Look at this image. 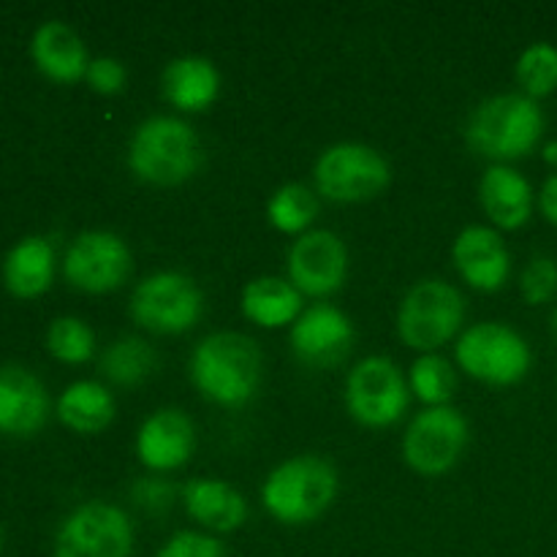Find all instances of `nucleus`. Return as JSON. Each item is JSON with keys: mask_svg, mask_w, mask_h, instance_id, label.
<instances>
[{"mask_svg": "<svg viewBox=\"0 0 557 557\" xmlns=\"http://www.w3.org/2000/svg\"><path fill=\"white\" fill-rule=\"evenodd\" d=\"M411 403L406 373L389 357H368L346 379V408L364 428H389L400 422Z\"/></svg>", "mask_w": 557, "mask_h": 557, "instance_id": "9", "label": "nucleus"}, {"mask_svg": "<svg viewBox=\"0 0 557 557\" xmlns=\"http://www.w3.org/2000/svg\"><path fill=\"white\" fill-rule=\"evenodd\" d=\"M517 82L522 92L533 101L553 96L557 90V47L547 41H536L517 60Z\"/></svg>", "mask_w": 557, "mask_h": 557, "instance_id": "28", "label": "nucleus"}, {"mask_svg": "<svg viewBox=\"0 0 557 557\" xmlns=\"http://www.w3.org/2000/svg\"><path fill=\"white\" fill-rule=\"evenodd\" d=\"M0 542H3V536H0Z\"/></svg>", "mask_w": 557, "mask_h": 557, "instance_id": "37", "label": "nucleus"}, {"mask_svg": "<svg viewBox=\"0 0 557 557\" xmlns=\"http://www.w3.org/2000/svg\"><path fill=\"white\" fill-rule=\"evenodd\" d=\"M125 79H128V71H125L123 60L117 58H96L87 65L85 82L98 96H117V92H123Z\"/></svg>", "mask_w": 557, "mask_h": 557, "instance_id": "32", "label": "nucleus"}, {"mask_svg": "<svg viewBox=\"0 0 557 557\" xmlns=\"http://www.w3.org/2000/svg\"><path fill=\"white\" fill-rule=\"evenodd\" d=\"M408 386L428 408L449 406L457 389V373L449 359L438 357V354H422L411 364Z\"/></svg>", "mask_w": 557, "mask_h": 557, "instance_id": "27", "label": "nucleus"}, {"mask_svg": "<svg viewBox=\"0 0 557 557\" xmlns=\"http://www.w3.org/2000/svg\"><path fill=\"white\" fill-rule=\"evenodd\" d=\"M455 357L460 370L490 386H515L528 375L533 364L525 337L500 321L473 324L457 337Z\"/></svg>", "mask_w": 557, "mask_h": 557, "instance_id": "6", "label": "nucleus"}, {"mask_svg": "<svg viewBox=\"0 0 557 557\" xmlns=\"http://www.w3.org/2000/svg\"><path fill=\"white\" fill-rule=\"evenodd\" d=\"M553 335H555V341H557V310L553 313Z\"/></svg>", "mask_w": 557, "mask_h": 557, "instance_id": "36", "label": "nucleus"}, {"mask_svg": "<svg viewBox=\"0 0 557 557\" xmlns=\"http://www.w3.org/2000/svg\"><path fill=\"white\" fill-rule=\"evenodd\" d=\"M243 313L250 324L277 330V326H292L302 313V294L297 292L292 281L277 275H261L243 288Z\"/></svg>", "mask_w": 557, "mask_h": 557, "instance_id": "22", "label": "nucleus"}, {"mask_svg": "<svg viewBox=\"0 0 557 557\" xmlns=\"http://www.w3.org/2000/svg\"><path fill=\"white\" fill-rule=\"evenodd\" d=\"M451 261L462 281L476 292H500L511 275V253L498 228L468 226L451 245Z\"/></svg>", "mask_w": 557, "mask_h": 557, "instance_id": "15", "label": "nucleus"}, {"mask_svg": "<svg viewBox=\"0 0 557 557\" xmlns=\"http://www.w3.org/2000/svg\"><path fill=\"white\" fill-rule=\"evenodd\" d=\"M172 498H174V487H169V484L158 476L141 479V482H136L134 487V500L147 511L166 509V506L172 504Z\"/></svg>", "mask_w": 557, "mask_h": 557, "instance_id": "33", "label": "nucleus"}, {"mask_svg": "<svg viewBox=\"0 0 557 557\" xmlns=\"http://www.w3.org/2000/svg\"><path fill=\"white\" fill-rule=\"evenodd\" d=\"M183 506L190 520L212 533H232L248 520L245 495L221 479H190L183 487Z\"/></svg>", "mask_w": 557, "mask_h": 557, "instance_id": "20", "label": "nucleus"}, {"mask_svg": "<svg viewBox=\"0 0 557 557\" xmlns=\"http://www.w3.org/2000/svg\"><path fill=\"white\" fill-rule=\"evenodd\" d=\"M163 98L183 112H205L221 96V74L215 63L199 54H185L163 69Z\"/></svg>", "mask_w": 557, "mask_h": 557, "instance_id": "21", "label": "nucleus"}, {"mask_svg": "<svg viewBox=\"0 0 557 557\" xmlns=\"http://www.w3.org/2000/svg\"><path fill=\"white\" fill-rule=\"evenodd\" d=\"M134 270V256L125 239L114 232H85L69 245L63 275L74 288L87 294L117 292Z\"/></svg>", "mask_w": 557, "mask_h": 557, "instance_id": "12", "label": "nucleus"}, {"mask_svg": "<svg viewBox=\"0 0 557 557\" xmlns=\"http://www.w3.org/2000/svg\"><path fill=\"white\" fill-rule=\"evenodd\" d=\"M114 413L117 403L112 392L98 381H76L58 400L60 422L79 435L103 433L114 422Z\"/></svg>", "mask_w": 557, "mask_h": 557, "instance_id": "24", "label": "nucleus"}, {"mask_svg": "<svg viewBox=\"0 0 557 557\" xmlns=\"http://www.w3.org/2000/svg\"><path fill=\"white\" fill-rule=\"evenodd\" d=\"M205 161L199 134L185 120L158 114L145 120L128 141V166L141 183L172 188L196 177Z\"/></svg>", "mask_w": 557, "mask_h": 557, "instance_id": "3", "label": "nucleus"}, {"mask_svg": "<svg viewBox=\"0 0 557 557\" xmlns=\"http://www.w3.org/2000/svg\"><path fill=\"white\" fill-rule=\"evenodd\" d=\"M54 281V248L44 237H25L3 261V283L14 297H41Z\"/></svg>", "mask_w": 557, "mask_h": 557, "instance_id": "23", "label": "nucleus"}, {"mask_svg": "<svg viewBox=\"0 0 557 557\" xmlns=\"http://www.w3.org/2000/svg\"><path fill=\"white\" fill-rule=\"evenodd\" d=\"M188 370L205 400L223 408H239L259 392L264 357L259 343L243 332H212L196 343Z\"/></svg>", "mask_w": 557, "mask_h": 557, "instance_id": "1", "label": "nucleus"}, {"mask_svg": "<svg viewBox=\"0 0 557 557\" xmlns=\"http://www.w3.org/2000/svg\"><path fill=\"white\" fill-rule=\"evenodd\" d=\"M520 292L528 305H547L557 294V261L549 256H533L520 275Z\"/></svg>", "mask_w": 557, "mask_h": 557, "instance_id": "30", "label": "nucleus"}, {"mask_svg": "<svg viewBox=\"0 0 557 557\" xmlns=\"http://www.w3.org/2000/svg\"><path fill=\"white\" fill-rule=\"evenodd\" d=\"M134 522L120 506L87 500L76 506L54 536V557H131Z\"/></svg>", "mask_w": 557, "mask_h": 557, "instance_id": "10", "label": "nucleus"}, {"mask_svg": "<svg viewBox=\"0 0 557 557\" xmlns=\"http://www.w3.org/2000/svg\"><path fill=\"white\" fill-rule=\"evenodd\" d=\"M196 449V428L180 408H161L141 422L136 433V455L156 473L177 471Z\"/></svg>", "mask_w": 557, "mask_h": 557, "instance_id": "16", "label": "nucleus"}, {"mask_svg": "<svg viewBox=\"0 0 557 557\" xmlns=\"http://www.w3.org/2000/svg\"><path fill=\"white\" fill-rule=\"evenodd\" d=\"M539 207H542V215L547 218L553 226H557V174L544 180L542 194H539Z\"/></svg>", "mask_w": 557, "mask_h": 557, "instance_id": "34", "label": "nucleus"}, {"mask_svg": "<svg viewBox=\"0 0 557 557\" xmlns=\"http://www.w3.org/2000/svg\"><path fill=\"white\" fill-rule=\"evenodd\" d=\"M156 557H228V553L212 533L180 531L158 549Z\"/></svg>", "mask_w": 557, "mask_h": 557, "instance_id": "31", "label": "nucleus"}, {"mask_svg": "<svg viewBox=\"0 0 557 557\" xmlns=\"http://www.w3.org/2000/svg\"><path fill=\"white\" fill-rule=\"evenodd\" d=\"M319 215V194L302 183H286L267 201V218L281 234L302 237Z\"/></svg>", "mask_w": 557, "mask_h": 557, "instance_id": "26", "label": "nucleus"}, {"mask_svg": "<svg viewBox=\"0 0 557 557\" xmlns=\"http://www.w3.org/2000/svg\"><path fill=\"white\" fill-rule=\"evenodd\" d=\"M315 194L335 205H359L384 194L392 183L389 161L362 141L326 147L313 166Z\"/></svg>", "mask_w": 557, "mask_h": 557, "instance_id": "7", "label": "nucleus"}, {"mask_svg": "<svg viewBox=\"0 0 557 557\" xmlns=\"http://www.w3.org/2000/svg\"><path fill=\"white\" fill-rule=\"evenodd\" d=\"M357 343L354 321L335 305H310L292 324V348L310 368H335Z\"/></svg>", "mask_w": 557, "mask_h": 557, "instance_id": "14", "label": "nucleus"}, {"mask_svg": "<svg viewBox=\"0 0 557 557\" xmlns=\"http://www.w3.org/2000/svg\"><path fill=\"white\" fill-rule=\"evenodd\" d=\"M131 319L156 335H183L199 324L205 313V294L194 277L163 270L147 275L131 294Z\"/></svg>", "mask_w": 557, "mask_h": 557, "instance_id": "8", "label": "nucleus"}, {"mask_svg": "<svg viewBox=\"0 0 557 557\" xmlns=\"http://www.w3.org/2000/svg\"><path fill=\"white\" fill-rule=\"evenodd\" d=\"M479 201L490 221L504 232H517L525 226L533 215L531 183L509 163H493L479 180Z\"/></svg>", "mask_w": 557, "mask_h": 557, "instance_id": "18", "label": "nucleus"}, {"mask_svg": "<svg viewBox=\"0 0 557 557\" xmlns=\"http://www.w3.org/2000/svg\"><path fill=\"white\" fill-rule=\"evenodd\" d=\"M286 267L302 297H330L348 277V248L330 228H310L294 239Z\"/></svg>", "mask_w": 557, "mask_h": 557, "instance_id": "13", "label": "nucleus"}, {"mask_svg": "<svg viewBox=\"0 0 557 557\" xmlns=\"http://www.w3.org/2000/svg\"><path fill=\"white\" fill-rule=\"evenodd\" d=\"M542 107L525 92H500L471 112L466 141L476 156L495 163H509L531 156L544 136Z\"/></svg>", "mask_w": 557, "mask_h": 557, "instance_id": "2", "label": "nucleus"}, {"mask_svg": "<svg viewBox=\"0 0 557 557\" xmlns=\"http://www.w3.org/2000/svg\"><path fill=\"white\" fill-rule=\"evenodd\" d=\"M544 161L557 166V141H549V145L544 147Z\"/></svg>", "mask_w": 557, "mask_h": 557, "instance_id": "35", "label": "nucleus"}, {"mask_svg": "<svg viewBox=\"0 0 557 557\" xmlns=\"http://www.w3.org/2000/svg\"><path fill=\"white\" fill-rule=\"evenodd\" d=\"M30 54L38 71L60 85H74V82L85 79L87 65H90V54H87L82 36L60 20L44 22L33 33Z\"/></svg>", "mask_w": 557, "mask_h": 557, "instance_id": "19", "label": "nucleus"}, {"mask_svg": "<svg viewBox=\"0 0 557 557\" xmlns=\"http://www.w3.org/2000/svg\"><path fill=\"white\" fill-rule=\"evenodd\" d=\"M47 348L58 362L85 364L96 354V335L82 319L63 315V319H54L49 324Z\"/></svg>", "mask_w": 557, "mask_h": 557, "instance_id": "29", "label": "nucleus"}, {"mask_svg": "<svg viewBox=\"0 0 557 557\" xmlns=\"http://www.w3.org/2000/svg\"><path fill=\"white\" fill-rule=\"evenodd\" d=\"M468 446V422L457 408H424L403 435V460L422 476H441L460 462Z\"/></svg>", "mask_w": 557, "mask_h": 557, "instance_id": "11", "label": "nucleus"}, {"mask_svg": "<svg viewBox=\"0 0 557 557\" xmlns=\"http://www.w3.org/2000/svg\"><path fill=\"white\" fill-rule=\"evenodd\" d=\"M158 370V354L136 335L117 337L101 357V375L117 386H136Z\"/></svg>", "mask_w": 557, "mask_h": 557, "instance_id": "25", "label": "nucleus"}, {"mask_svg": "<svg viewBox=\"0 0 557 557\" xmlns=\"http://www.w3.org/2000/svg\"><path fill=\"white\" fill-rule=\"evenodd\" d=\"M49 419V395L41 381L20 364L0 368V433L27 438Z\"/></svg>", "mask_w": 557, "mask_h": 557, "instance_id": "17", "label": "nucleus"}, {"mask_svg": "<svg viewBox=\"0 0 557 557\" xmlns=\"http://www.w3.org/2000/svg\"><path fill=\"white\" fill-rule=\"evenodd\" d=\"M466 321V299L441 277L419 281L403 297L397 310V332L408 348L435 354V348L455 341Z\"/></svg>", "mask_w": 557, "mask_h": 557, "instance_id": "5", "label": "nucleus"}, {"mask_svg": "<svg viewBox=\"0 0 557 557\" xmlns=\"http://www.w3.org/2000/svg\"><path fill=\"white\" fill-rule=\"evenodd\" d=\"M337 495V471L315 455L281 462L261 487V504L281 525H310L332 506Z\"/></svg>", "mask_w": 557, "mask_h": 557, "instance_id": "4", "label": "nucleus"}]
</instances>
